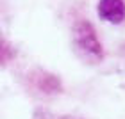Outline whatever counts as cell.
<instances>
[{"mask_svg":"<svg viewBox=\"0 0 125 119\" xmlns=\"http://www.w3.org/2000/svg\"><path fill=\"white\" fill-rule=\"evenodd\" d=\"M77 44L86 55H89V57L93 55L95 59H100V55H102L100 43H98V39L95 36L91 25L84 23V21L77 27Z\"/></svg>","mask_w":125,"mask_h":119,"instance_id":"1","label":"cell"},{"mask_svg":"<svg viewBox=\"0 0 125 119\" xmlns=\"http://www.w3.org/2000/svg\"><path fill=\"white\" fill-rule=\"evenodd\" d=\"M100 18L111 23H120L125 18V4L123 0H100L98 4Z\"/></svg>","mask_w":125,"mask_h":119,"instance_id":"2","label":"cell"}]
</instances>
